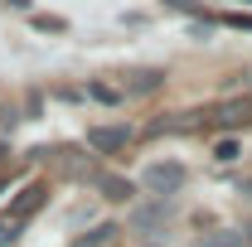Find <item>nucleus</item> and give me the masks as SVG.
<instances>
[{"label": "nucleus", "instance_id": "1", "mask_svg": "<svg viewBox=\"0 0 252 247\" xmlns=\"http://www.w3.org/2000/svg\"><path fill=\"white\" fill-rule=\"evenodd\" d=\"M141 185L151 189V194H160V199H170V194L185 189V165L180 160H151L141 170Z\"/></svg>", "mask_w": 252, "mask_h": 247}, {"label": "nucleus", "instance_id": "2", "mask_svg": "<svg viewBox=\"0 0 252 247\" xmlns=\"http://www.w3.org/2000/svg\"><path fill=\"white\" fill-rule=\"evenodd\" d=\"M44 199H49V185H39V180H34V185H25L15 199H10L5 218H10V223H25V218H34L39 209H44Z\"/></svg>", "mask_w": 252, "mask_h": 247}, {"label": "nucleus", "instance_id": "3", "mask_svg": "<svg viewBox=\"0 0 252 247\" xmlns=\"http://www.w3.org/2000/svg\"><path fill=\"white\" fill-rule=\"evenodd\" d=\"M209 122H219V126H248L252 122V97H233V102L214 107L209 117H199V126H209Z\"/></svg>", "mask_w": 252, "mask_h": 247}, {"label": "nucleus", "instance_id": "4", "mask_svg": "<svg viewBox=\"0 0 252 247\" xmlns=\"http://www.w3.org/2000/svg\"><path fill=\"white\" fill-rule=\"evenodd\" d=\"M131 141V126H93L88 131V146H93L97 155H117Z\"/></svg>", "mask_w": 252, "mask_h": 247}, {"label": "nucleus", "instance_id": "5", "mask_svg": "<svg viewBox=\"0 0 252 247\" xmlns=\"http://www.w3.org/2000/svg\"><path fill=\"white\" fill-rule=\"evenodd\" d=\"M59 170L68 180H97V165L88 151H59Z\"/></svg>", "mask_w": 252, "mask_h": 247}, {"label": "nucleus", "instance_id": "6", "mask_svg": "<svg viewBox=\"0 0 252 247\" xmlns=\"http://www.w3.org/2000/svg\"><path fill=\"white\" fill-rule=\"evenodd\" d=\"M117 243V223H93L88 233H78L68 247H112Z\"/></svg>", "mask_w": 252, "mask_h": 247}, {"label": "nucleus", "instance_id": "7", "mask_svg": "<svg viewBox=\"0 0 252 247\" xmlns=\"http://www.w3.org/2000/svg\"><path fill=\"white\" fill-rule=\"evenodd\" d=\"M175 131H199V117H180V112H170V117H160V122L146 126V136H175Z\"/></svg>", "mask_w": 252, "mask_h": 247}, {"label": "nucleus", "instance_id": "8", "mask_svg": "<svg viewBox=\"0 0 252 247\" xmlns=\"http://www.w3.org/2000/svg\"><path fill=\"white\" fill-rule=\"evenodd\" d=\"M97 189H102L112 204H126V199L136 194V185H131V180H122V175H97Z\"/></svg>", "mask_w": 252, "mask_h": 247}, {"label": "nucleus", "instance_id": "9", "mask_svg": "<svg viewBox=\"0 0 252 247\" xmlns=\"http://www.w3.org/2000/svg\"><path fill=\"white\" fill-rule=\"evenodd\" d=\"M165 218H170V204H151V209H136V214H131V223L146 233V228H160Z\"/></svg>", "mask_w": 252, "mask_h": 247}, {"label": "nucleus", "instance_id": "10", "mask_svg": "<svg viewBox=\"0 0 252 247\" xmlns=\"http://www.w3.org/2000/svg\"><path fill=\"white\" fill-rule=\"evenodd\" d=\"M160 78H165L160 68H136V73H131V83H126V93H156Z\"/></svg>", "mask_w": 252, "mask_h": 247}, {"label": "nucleus", "instance_id": "11", "mask_svg": "<svg viewBox=\"0 0 252 247\" xmlns=\"http://www.w3.org/2000/svg\"><path fill=\"white\" fill-rule=\"evenodd\" d=\"M30 25L39 34H63V30H68V20H59V15H39V10H30Z\"/></svg>", "mask_w": 252, "mask_h": 247}, {"label": "nucleus", "instance_id": "12", "mask_svg": "<svg viewBox=\"0 0 252 247\" xmlns=\"http://www.w3.org/2000/svg\"><path fill=\"white\" fill-rule=\"evenodd\" d=\"M194 247H243V233H233V228H223V233H209V238H199Z\"/></svg>", "mask_w": 252, "mask_h": 247}, {"label": "nucleus", "instance_id": "13", "mask_svg": "<svg viewBox=\"0 0 252 247\" xmlns=\"http://www.w3.org/2000/svg\"><path fill=\"white\" fill-rule=\"evenodd\" d=\"M219 25H223V30H243V34H252V15H243V10H228V15H219Z\"/></svg>", "mask_w": 252, "mask_h": 247}, {"label": "nucleus", "instance_id": "14", "mask_svg": "<svg viewBox=\"0 0 252 247\" xmlns=\"http://www.w3.org/2000/svg\"><path fill=\"white\" fill-rule=\"evenodd\" d=\"M88 97H97V102H122V88H112V83H88Z\"/></svg>", "mask_w": 252, "mask_h": 247}, {"label": "nucleus", "instance_id": "15", "mask_svg": "<svg viewBox=\"0 0 252 247\" xmlns=\"http://www.w3.org/2000/svg\"><path fill=\"white\" fill-rule=\"evenodd\" d=\"M238 141H233V136H228V141H219V146H214V160H238Z\"/></svg>", "mask_w": 252, "mask_h": 247}, {"label": "nucleus", "instance_id": "16", "mask_svg": "<svg viewBox=\"0 0 252 247\" xmlns=\"http://www.w3.org/2000/svg\"><path fill=\"white\" fill-rule=\"evenodd\" d=\"M165 5H170V10H180V15H199V5H194V0H165Z\"/></svg>", "mask_w": 252, "mask_h": 247}, {"label": "nucleus", "instance_id": "17", "mask_svg": "<svg viewBox=\"0 0 252 247\" xmlns=\"http://www.w3.org/2000/svg\"><path fill=\"white\" fill-rule=\"evenodd\" d=\"M10 10H34V0H5Z\"/></svg>", "mask_w": 252, "mask_h": 247}, {"label": "nucleus", "instance_id": "18", "mask_svg": "<svg viewBox=\"0 0 252 247\" xmlns=\"http://www.w3.org/2000/svg\"><path fill=\"white\" fill-rule=\"evenodd\" d=\"M243 5H252V0H243Z\"/></svg>", "mask_w": 252, "mask_h": 247}]
</instances>
